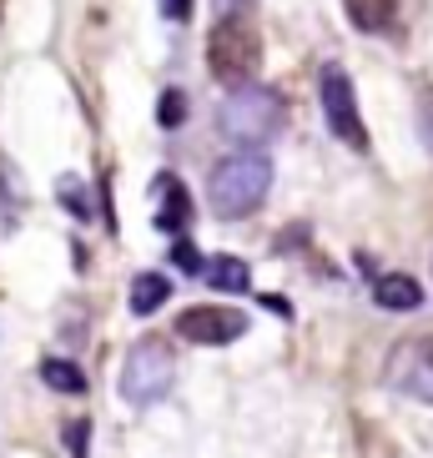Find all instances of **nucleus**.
I'll use <instances>...</instances> for the list:
<instances>
[{
  "mask_svg": "<svg viewBox=\"0 0 433 458\" xmlns=\"http://www.w3.org/2000/svg\"><path fill=\"white\" fill-rule=\"evenodd\" d=\"M267 187H272V162L267 151L247 147L227 162H216L212 182H207V202H212L216 216H252L262 202H267Z\"/></svg>",
  "mask_w": 433,
  "mask_h": 458,
  "instance_id": "obj_1",
  "label": "nucleus"
},
{
  "mask_svg": "<svg viewBox=\"0 0 433 458\" xmlns=\"http://www.w3.org/2000/svg\"><path fill=\"white\" fill-rule=\"evenodd\" d=\"M262 66V41H258V26L247 21L242 11L222 15L207 36V71H212V81H222L227 91L237 86H252Z\"/></svg>",
  "mask_w": 433,
  "mask_h": 458,
  "instance_id": "obj_2",
  "label": "nucleus"
},
{
  "mask_svg": "<svg viewBox=\"0 0 433 458\" xmlns=\"http://www.w3.org/2000/svg\"><path fill=\"white\" fill-rule=\"evenodd\" d=\"M216 126L237 147H262L283 126V96L267 91V86H237V91H227V101L216 111Z\"/></svg>",
  "mask_w": 433,
  "mask_h": 458,
  "instance_id": "obj_3",
  "label": "nucleus"
},
{
  "mask_svg": "<svg viewBox=\"0 0 433 458\" xmlns=\"http://www.w3.org/2000/svg\"><path fill=\"white\" fill-rule=\"evenodd\" d=\"M172 377H176L172 348H166L162 337H141L122 363V398L132 408H151L172 393Z\"/></svg>",
  "mask_w": 433,
  "mask_h": 458,
  "instance_id": "obj_4",
  "label": "nucleus"
},
{
  "mask_svg": "<svg viewBox=\"0 0 433 458\" xmlns=\"http://www.w3.org/2000/svg\"><path fill=\"white\" fill-rule=\"evenodd\" d=\"M318 96H323V116H327V126H333V136L363 151L368 147V131H363V116H358V96H352L348 71L327 66L323 81H318Z\"/></svg>",
  "mask_w": 433,
  "mask_h": 458,
  "instance_id": "obj_5",
  "label": "nucleus"
},
{
  "mask_svg": "<svg viewBox=\"0 0 433 458\" xmlns=\"http://www.w3.org/2000/svg\"><path fill=\"white\" fill-rule=\"evenodd\" d=\"M388 383L419 403H433V337H408L388 358Z\"/></svg>",
  "mask_w": 433,
  "mask_h": 458,
  "instance_id": "obj_6",
  "label": "nucleus"
},
{
  "mask_svg": "<svg viewBox=\"0 0 433 458\" xmlns=\"http://www.w3.org/2000/svg\"><path fill=\"white\" fill-rule=\"evenodd\" d=\"M176 333L187 343H202V348H222V343H237L247 333V318L237 308H187L176 318Z\"/></svg>",
  "mask_w": 433,
  "mask_h": 458,
  "instance_id": "obj_7",
  "label": "nucleus"
},
{
  "mask_svg": "<svg viewBox=\"0 0 433 458\" xmlns=\"http://www.w3.org/2000/svg\"><path fill=\"white\" fill-rule=\"evenodd\" d=\"M157 197H162V207H157V227H162V232H182V227H187L191 197H187V187H182L172 172L157 176Z\"/></svg>",
  "mask_w": 433,
  "mask_h": 458,
  "instance_id": "obj_8",
  "label": "nucleus"
},
{
  "mask_svg": "<svg viewBox=\"0 0 433 458\" xmlns=\"http://www.w3.org/2000/svg\"><path fill=\"white\" fill-rule=\"evenodd\" d=\"M373 297H378V308H388V312H413L423 302V287L413 283L408 272H388V277L373 283Z\"/></svg>",
  "mask_w": 433,
  "mask_h": 458,
  "instance_id": "obj_9",
  "label": "nucleus"
},
{
  "mask_svg": "<svg viewBox=\"0 0 433 458\" xmlns=\"http://www.w3.org/2000/svg\"><path fill=\"white\" fill-rule=\"evenodd\" d=\"M166 297H172V277H166V272H136V283H132V312L136 318H151Z\"/></svg>",
  "mask_w": 433,
  "mask_h": 458,
  "instance_id": "obj_10",
  "label": "nucleus"
},
{
  "mask_svg": "<svg viewBox=\"0 0 433 458\" xmlns=\"http://www.w3.org/2000/svg\"><path fill=\"white\" fill-rule=\"evenodd\" d=\"M202 277L216 293H247V287H252V267H247L242 257H212L202 267Z\"/></svg>",
  "mask_w": 433,
  "mask_h": 458,
  "instance_id": "obj_11",
  "label": "nucleus"
},
{
  "mask_svg": "<svg viewBox=\"0 0 433 458\" xmlns=\"http://www.w3.org/2000/svg\"><path fill=\"white\" fill-rule=\"evenodd\" d=\"M343 5H348V21L358 30H388L398 15V0H343Z\"/></svg>",
  "mask_w": 433,
  "mask_h": 458,
  "instance_id": "obj_12",
  "label": "nucleus"
},
{
  "mask_svg": "<svg viewBox=\"0 0 433 458\" xmlns=\"http://www.w3.org/2000/svg\"><path fill=\"white\" fill-rule=\"evenodd\" d=\"M41 383H46V388H55V393H71V398L86 393V373L76 363H66V358H46V363H41Z\"/></svg>",
  "mask_w": 433,
  "mask_h": 458,
  "instance_id": "obj_13",
  "label": "nucleus"
},
{
  "mask_svg": "<svg viewBox=\"0 0 433 458\" xmlns=\"http://www.w3.org/2000/svg\"><path fill=\"white\" fill-rule=\"evenodd\" d=\"M157 122H162L166 131H176V126L187 122V96H182V91H166L162 106H157Z\"/></svg>",
  "mask_w": 433,
  "mask_h": 458,
  "instance_id": "obj_14",
  "label": "nucleus"
},
{
  "mask_svg": "<svg viewBox=\"0 0 433 458\" xmlns=\"http://www.w3.org/2000/svg\"><path fill=\"white\" fill-rule=\"evenodd\" d=\"M61 207H66V212H76L81 222L91 216V202H86V187L76 182V176H61Z\"/></svg>",
  "mask_w": 433,
  "mask_h": 458,
  "instance_id": "obj_15",
  "label": "nucleus"
},
{
  "mask_svg": "<svg viewBox=\"0 0 433 458\" xmlns=\"http://www.w3.org/2000/svg\"><path fill=\"white\" fill-rule=\"evenodd\" d=\"M0 182H5V222H15V212H21V187H15L11 162H0Z\"/></svg>",
  "mask_w": 433,
  "mask_h": 458,
  "instance_id": "obj_16",
  "label": "nucleus"
},
{
  "mask_svg": "<svg viewBox=\"0 0 433 458\" xmlns=\"http://www.w3.org/2000/svg\"><path fill=\"white\" fill-rule=\"evenodd\" d=\"M86 444H91V423H71L66 428V448H71V458H86Z\"/></svg>",
  "mask_w": 433,
  "mask_h": 458,
  "instance_id": "obj_17",
  "label": "nucleus"
},
{
  "mask_svg": "<svg viewBox=\"0 0 433 458\" xmlns=\"http://www.w3.org/2000/svg\"><path fill=\"white\" fill-rule=\"evenodd\" d=\"M176 262H182L187 272H202V267H207V262H202V252H191L187 242H176Z\"/></svg>",
  "mask_w": 433,
  "mask_h": 458,
  "instance_id": "obj_18",
  "label": "nucleus"
},
{
  "mask_svg": "<svg viewBox=\"0 0 433 458\" xmlns=\"http://www.w3.org/2000/svg\"><path fill=\"white\" fill-rule=\"evenodd\" d=\"M162 11L172 15V21H187V15H191V0H162Z\"/></svg>",
  "mask_w": 433,
  "mask_h": 458,
  "instance_id": "obj_19",
  "label": "nucleus"
},
{
  "mask_svg": "<svg viewBox=\"0 0 433 458\" xmlns=\"http://www.w3.org/2000/svg\"><path fill=\"white\" fill-rule=\"evenodd\" d=\"M222 11H242V5H252V0H216Z\"/></svg>",
  "mask_w": 433,
  "mask_h": 458,
  "instance_id": "obj_20",
  "label": "nucleus"
}]
</instances>
